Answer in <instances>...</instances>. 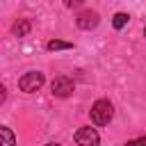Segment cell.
Wrapping results in <instances>:
<instances>
[{
    "label": "cell",
    "instance_id": "cell-1",
    "mask_svg": "<svg viewBox=\"0 0 146 146\" xmlns=\"http://www.w3.org/2000/svg\"><path fill=\"white\" fill-rule=\"evenodd\" d=\"M112 116H114V107H112L110 100L100 98V100H96V103L91 105V121H94L96 125H105V123H110Z\"/></svg>",
    "mask_w": 146,
    "mask_h": 146
},
{
    "label": "cell",
    "instance_id": "cell-2",
    "mask_svg": "<svg viewBox=\"0 0 146 146\" xmlns=\"http://www.w3.org/2000/svg\"><path fill=\"white\" fill-rule=\"evenodd\" d=\"M43 82H46L43 73H39V71H30V73H25V75L18 80V89L25 91V94H34V91H39V89L43 87Z\"/></svg>",
    "mask_w": 146,
    "mask_h": 146
},
{
    "label": "cell",
    "instance_id": "cell-3",
    "mask_svg": "<svg viewBox=\"0 0 146 146\" xmlns=\"http://www.w3.org/2000/svg\"><path fill=\"white\" fill-rule=\"evenodd\" d=\"M50 91H52V96H57V98H68V96L73 94V80L66 78V75H59V78L52 80Z\"/></svg>",
    "mask_w": 146,
    "mask_h": 146
},
{
    "label": "cell",
    "instance_id": "cell-4",
    "mask_svg": "<svg viewBox=\"0 0 146 146\" xmlns=\"http://www.w3.org/2000/svg\"><path fill=\"white\" fill-rule=\"evenodd\" d=\"M73 139H75V144H80V146H96V144L100 141V137H98V132H96L94 128H80Z\"/></svg>",
    "mask_w": 146,
    "mask_h": 146
},
{
    "label": "cell",
    "instance_id": "cell-5",
    "mask_svg": "<svg viewBox=\"0 0 146 146\" xmlns=\"http://www.w3.org/2000/svg\"><path fill=\"white\" fill-rule=\"evenodd\" d=\"M98 21H100V18H98V14H96V11H91V9H87V11H82V14L78 16V21H75V23H78V27H80V30H94V27L98 25Z\"/></svg>",
    "mask_w": 146,
    "mask_h": 146
},
{
    "label": "cell",
    "instance_id": "cell-6",
    "mask_svg": "<svg viewBox=\"0 0 146 146\" xmlns=\"http://www.w3.org/2000/svg\"><path fill=\"white\" fill-rule=\"evenodd\" d=\"M30 30H32V25H30V21H27V18H21V21H16V23L11 25V32H14L16 36H25Z\"/></svg>",
    "mask_w": 146,
    "mask_h": 146
},
{
    "label": "cell",
    "instance_id": "cell-7",
    "mask_svg": "<svg viewBox=\"0 0 146 146\" xmlns=\"http://www.w3.org/2000/svg\"><path fill=\"white\" fill-rule=\"evenodd\" d=\"M46 48H48V50H68V48H73V43L59 41V39H50V41L46 43Z\"/></svg>",
    "mask_w": 146,
    "mask_h": 146
},
{
    "label": "cell",
    "instance_id": "cell-8",
    "mask_svg": "<svg viewBox=\"0 0 146 146\" xmlns=\"http://www.w3.org/2000/svg\"><path fill=\"white\" fill-rule=\"evenodd\" d=\"M128 21H130V16H128V14H123V11H119V14H114L112 25H114L116 30H121V27H125V25H128Z\"/></svg>",
    "mask_w": 146,
    "mask_h": 146
},
{
    "label": "cell",
    "instance_id": "cell-9",
    "mask_svg": "<svg viewBox=\"0 0 146 146\" xmlns=\"http://www.w3.org/2000/svg\"><path fill=\"white\" fill-rule=\"evenodd\" d=\"M0 135H2V141H5V146H14V135H11V130L9 128H0Z\"/></svg>",
    "mask_w": 146,
    "mask_h": 146
},
{
    "label": "cell",
    "instance_id": "cell-10",
    "mask_svg": "<svg viewBox=\"0 0 146 146\" xmlns=\"http://www.w3.org/2000/svg\"><path fill=\"white\" fill-rule=\"evenodd\" d=\"M80 5H84V0H64V7H68V9H75Z\"/></svg>",
    "mask_w": 146,
    "mask_h": 146
},
{
    "label": "cell",
    "instance_id": "cell-11",
    "mask_svg": "<svg viewBox=\"0 0 146 146\" xmlns=\"http://www.w3.org/2000/svg\"><path fill=\"white\" fill-rule=\"evenodd\" d=\"M144 34H146V30H144Z\"/></svg>",
    "mask_w": 146,
    "mask_h": 146
}]
</instances>
